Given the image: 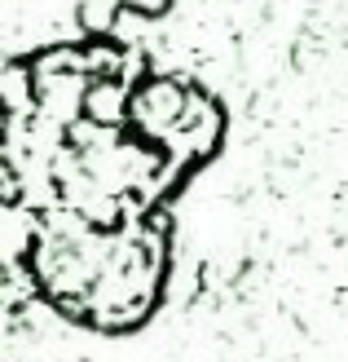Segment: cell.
Returning <instances> with one entry per match:
<instances>
[{
  "mask_svg": "<svg viewBox=\"0 0 348 362\" xmlns=\"http://www.w3.org/2000/svg\"><path fill=\"white\" fill-rule=\"evenodd\" d=\"M0 93V274L106 336L150 322L172 199L221 151L225 111L111 40L53 45Z\"/></svg>",
  "mask_w": 348,
  "mask_h": 362,
  "instance_id": "6da1fadb",
  "label": "cell"
}]
</instances>
